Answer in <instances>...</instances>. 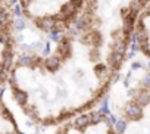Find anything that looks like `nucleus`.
Instances as JSON below:
<instances>
[{
	"label": "nucleus",
	"mask_w": 150,
	"mask_h": 134,
	"mask_svg": "<svg viewBox=\"0 0 150 134\" xmlns=\"http://www.w3.org/2000/svg\"><path fill=\"white\" fill-rule=\"evenodd\" d=\"M87 0H16L21 18L37 33L59 37L77 25Z\"/></svg>",
	"instance_id": "7ed1b4c3"
},
{
	"label": "nucleus",
	"mask_w": 150,
	"mask_h": 134,
	"mask_svg": "<svg viewBox=\"0 0 150 134\" xmlns=\"http://www.w3.org/2000/svg\"><path fill=\"white\" fill-rule=\"evenodd\" d=\"M150 0H87L72 30L97 44L122 71L132 46L135 21Z\"/></svg>",
	"instance_id": "f03ea898"
},
{
	"label": "nucleus",
	"mask_w": 150,
	"mask_h": 134,
	"mask_svg": "<svg viewBox=\"0 0 150 134\" xmlns=\"http://www.w3.org/2000/svg\"><path fill=\"white\" fill-rule=\"evenodd\" d=\"M119 72L97 44L69 30L47 52L18 55L2 87L30 122L54 128L96 109Z\"/></svg>",
	"instance_id": "f257e3e1"
},
{
	"label": "nucleus",
	"mask_w": 150,
	"mask_h": 134,
	"mask_svg": "<svg viewBox=\"0 0 150 134\" xmlns=\"http://www.w3.org/2000/svg\"><path fill=\"white\" fill-rule=\"evenodd\" d=\"M119 131L121 134H150L149 128H143L132 124H119Z\"/></svg>",
	"instance_id": "6e6552de"
},
{
	"label": "nucleus",
	"mask_w": 150,
	"mask_h": 134,
	"mask_svg": "<svg viewBox=\"0 0 150 134\" xmlns=\"http://www.w3.org/2000/svg\"><path fill=\"white\" fill-rule=\"evenodd\" d=\"M132 47L146 60L150 62V3L138 15L132 31Z\"/></svg>",
	"instance_id": "423d86ee"
},
{
	"label": "nucleus",
	"mask_w": 150,
	"mask_h": 134,
	"mask_svg": "<svg viewBox=\"0 0 150 134\" xmlns=\"http://www.w3.org/2000/svg\"><path fill=\"white\" fill-rule=\"evenodd\" d=\"M119 124H132L150 130V69L134 78L116 106Z\"/></svg>",
	"instance_id": "20e7f679"
},
{
	"label": "nucleus",
	"mask_w": 150,
	"mask_h": 134,
	"mask_svg": "<svg viewBox=\"0 0 150 134\" xmlns=\"http://www.w3.org/2000/svg\"><path fill=\"white\" fill-rule=\"evenodd\" d=\"M52 134H121V131L109 113L91 109L59 124Z\"/></svg>",
	"instance_id": "39448f33"
},
{
	"label": "nucleus",
	"mask_w": 150,
	"mask_h": 134,
	"mask_svg": "<svg viewBox=\"0 0 150 134\" xmlns=\"http://www.w3.org/2000/svg\"><path fill=\"white\" fill-rule=\"evenodd\" d=\"M0 134H22L18 121L5 99L2 100V112H0Z\"/></svg>",
	"instance_id": "0eeeda50"
}]
</instances>
